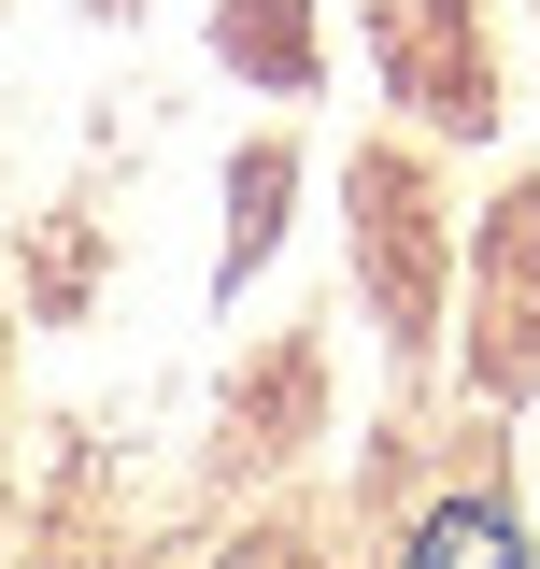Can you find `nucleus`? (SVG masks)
I'll return each instance as SVG.
<instances>
[{"label": "nucleus", "mask_w": 540, "mask_h": 569, "mask_svg": "<svg viewBox=\"0 0 540 569\" xmlns=\"http://www.w3.org/2000/svg\"><path fill=\"white\" fill-rule=\"evenodd\" d=\"M399 569H540V556L512 541V512H498V498H456V512H427V527H412Z\"/></svg>", "instance_id": "f257e3e1"}]
</instances>
